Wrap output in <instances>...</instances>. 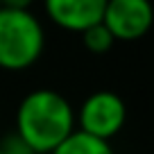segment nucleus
<instances>
[{"label": "nucleus", "mask_w": 154, "mask_h": 154, "mask_svg": "<svg viewBox=\"0 0 154 154\" xmlns=\"http://www.w3.org/2000/svg\"><path fill=\"white\" fill-rule=\"evenodd\" d=\"M82 41H84V45H86V50L93 52V54L109 52V50L113 48V43H116L113 34L106 29V25L102 23V20L84 29V32H82Z\"/></svg>", "instance_id": "7"}, {"label": "nucleus", "mask_w": 154, "mask_h": 154, "mask_svg": "<svg viewBox=\"0 0 154 154\" xmlns=\"http://www.w3.org/2000/svg\"><path fill=\"white\" fill-rule=\"evenodd\" d=\"M0 154H34V152L25 145V140L14 131V134H7L5 138L0 140Z\"/></svg>", "instance_id": "8"}, {"label": "nucleus", "mask_w": 154, "mask_h": 154, "mask_svg": "<svg viewBox=\"0 0 154 154\" xmlns=\"http://www.w3.org/2000/svg\"><path fill=\"white\" fill-rule=\"evenodd\" d=\"M127 106L122 97L113 91H95L82 102L79 111L75 113V122L79 131L91 134L95 138L109 140L125 127Z\"/></svg>", "instance_id": "3"}, {"label": "nucleus", "mask_w": 154, "mask_h": 154, "mask_svg": "<svg viewBox=\"0 0 154 154\" xmlns=\"http://www.w3.org/2000/svg\"><path fill=\"white\" fill-rule=\"evenodd\" d=\"M50 154H116L109 140L95 138L91 134L75 129L72 134H68Z\"/></svg>", "instance_id": "6"}, {"label": "nucleus", "mask_w": 154, "mask_h": 154, "mask_svg": "<svg viewBox=\"0 0 154 154\" xmlns=\"http://www.w3.org/2000/svg\"><path fill=\"white\" fill-rule=\"evenodd\" d=\"M0 7H2V5H0Z\"/></svg>", "instance_id": "10"}, {"label": "nucleus", "mask_w": 154, "mask_h": 154, "mask_svg": "<svg viewBox=\"0 0 154 154\" xmlns=\"http://www.w3.org/2000/svg\"><path fill=\"white\" fill-rule=\"evenodd\" d=\"M152 5L149 0H106L102 23L116 41L143 38L152 27Z\"/></svg>", "instance_id": "4"}, {"label": "nucleus", "mask_w": 154, "mask_h": 154, "mask_svg": "<svg viewBox=\"0 0 154 154\" xmlns=\"http://www.w3.org/2000/svg\"><path fill=\"white\" fill-rule=\"evenodd\" d=\"M45 29L29 9L0 7V68L25 70L41 59Z\"/></svg>", "instance_id": "2"}, {"label": "nucleus", "mask_w": 154, "mask_h": 154, "mask_svg": "<svg viewBox=\"0 0 154 154\" xmlns=\"http://www.w3.org/2000/svg\"><path fill=\"white\" fill-rule=\"evenodd\" d=\"M106 0H43L45 14L57 27L82 34L86 27L100 23Z\"/></svg>", "instance_id": "5"}, {"label": "nucleus", "mask_w": 154, "mask_h": 154, "mask_svg": "<svg viewBox=\"0 0 154 154\" xmlns=\"http://www.w3.org/2000/svg\"><path fill=\"white\" fill-rule=\"evenodd\" d=\"M75 131L72 104L52 88H36L16 109V134L34 154H50Z\"/></svg>", "instance_id": "1"}, {"label": "nucleus", "mask_w": 154, "mask_h": 154, "mask_svg": "<svg viewBox=\"0 0 154 154\" xmlns=\"http://www.w3.org/2000/svg\"><path fill=\"white\" fill-rule=\"evenodd\" d=\"M34 0H0V5L7 9H29Z\"/></svg>", "instance_id": "9"}]
</instances>
